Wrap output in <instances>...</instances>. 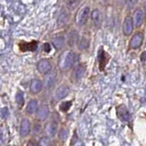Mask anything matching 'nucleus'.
Wrapping results in <instances>:
<instances>
[{
    "instance_id": "obj_1",
    "label": "nucleus",
    "mask_w": 146,
    "mask_h": 146,
    "mask_svg": "<svg viewBox=\"0 0 146 146\" xmlns=\"http://www.w3.org/2000/svg\"><path fill=\"white\" fill-rule=\"evenodd\" d=\"M76 54L72 51H65L62 52L58 60V65L60 69L66 71L73 67L76 62Z\"/></svg>"
},
{
    "instance_id": "obj_2",
    "label": "nucleus",
    "mask_w": 146,
    "mask_h": 146,
    "mask_svg": "<svg viewBox=\"0 0 146 146\" xmlns=\"http://www.w3.org/2000/svg\"><path fill=\"white\" fill-rule=\"evenodd\" d=\"M90 16V7H84L77 12L76 15V23L79 26H84L86 24L87 20Z\"/></svg>"
},
{
    "instance_id": "obj_3",
    "label": "nucleus",
    "mask_w": 146,
    "mask_h": 146,
    "mask_svg": "<svg viewBox=\"0 0 146 146\" xmlns=\"http://www.w3.org/2000/svg\"><path fill=\"white\" fill-rule=\"evenodd\" d=\"M143 39H144L143 33L137 32L131 37V39L130 40V41H129V46L133 50L138 49L141 46V44H143Z\"/></svg>"
},
{
    "instance_id": "obj_4",
    "label": "nucleus",
    "mask_w": 146,
    "mask_h": 146,
    "mask_svg": "<svg viewBox=\"0 0 146 146\" xmlns=\"http://www.w3.org/2000/svg\"><path fill=\"white\" fill-rule=\"evenodd\" d=\"M52 68V67L51 62L47 59H41L37 64V69H38L40 74H43V76H46V74L51 73Z\"/></svg>"
},
{
    "instance_id": "obj_5",
    "label": "nucleus",
    "mask_w": 146,
    "mask_h": 146,
    "mask_svg": "<svg viewBox=\"0 0 146 146\" xmlns=\"http://www.w3.org/2000/svg\"><path fill=\"white\" fill-rule=\"evenodd\" d=\"M133 30H134V22L131 16H127L124 19L123 21V26H122V31L123 34L125 36H130L132 34Z\"/></svg>"
},
{
    "instance_id": "obj_6",
    "label": "nucleus",
    "mask_w": 146,
    "mask_h": 146,
    "mask_svg": "<svg viewBox=\"0 0 146 146\" xmlns=\"http://www.w3.org/2000/svg\"><path fill=\"white\" fill-rule=\"evenodd\" d=\"M86 70V67L85 64H80L76 65V67L74 68L73 72H72V79H73V81H74V82L80 81L81 79L83 78V76H85Z\"/></svg>"
},
{
    "instance_id": "obj_7",
    "label": "nucleus",
    "mask_w": 146,
    "mask_h": 146,
    "mask_svg": "<svg viewBox=\"0 0 146 146\" xmlns=\"http://www.w3.org/2000/svg\"><path fill=\"white\" fill-rule=\"evenodd\" d=\"M117 114L120 120L123 122H128L131 119V113L125 105H119L117 107Z\"/></svg>"
},
{
    "instance_id": "obj_8",
    "label": "nucleus",
    "mask_w": 146,
    "mask_h": 146,
    "mask_svg": "<svg viewBox=\"0 0 146 146\" xmlns=\"http://www.w3.org/2000/svg\"><path fill=\"white\" fill-rule=\"evenodd\" d=\"M132 19H133V22H134V26H136L137 28H140L141 25H143V20H144L143 10L140 7L136 8L134 12H133Z\"/></svg>"
},
{
    "instance_id": "obj_9",
    "label": "nucleus",
    "mask_w": 146,
    "mask_h": 146,
    "mask_svg": "<svg viewBox=\"0 0 146 146\" xmlns=\"http://www.w3.org/2000/svg\"><path fill=\"white\" fill-rule=\"evenodd\" d=\"M70 92V89L67 86L65 85H62L59 87H57V89L55 90V93H54V98L56 100H61L64 99L68 96Z\"/></svg>"
},
{
    "instance_id": "obj_10",
    "label": "nucleus",
    "mask_w": 146,
    "mask_h": 146,
    "mask_svg": "<svg viewBox=\"0 0 146 146\" xmlns=\"http://www.w3.org/2000/svg\"><path fill=\"white\" fill-rule=\"evenodd\" d=\"M31 132V121L28 119H23L20 123V135L26 137Z\"/></svg>"
},
{
    "instance_id": "obj_11",
    "label": "nucleus",
    "mask_w": 146,
    "mask_h": 146,
    "mask_svg": "<svg viewBox=\"0 0 146 146\" xmlns=\"http://www.w3.org/2000/svg\"><path fill=\"white\" fill-rule=\"evenodd\" d=\"M49 116V107L47 105H41L37 111V119L39 120H45Z\"/></svg>"
},
{
    "instance_id": "obj_12",
    "label": "nucleus",
    "mask_w": 146,
    "mask_h": 146,
    "mask_svg": "<svg viewBox=\"0 0 146 146\" xmlns=\"http://www.w3.org/2000/svg\"><path fill=\"white\" fill-rule=\"evenodd\" d=\"M91 19L94 23L96 27H100V25L102 24V14L98 9H94L91 12Z\"/></svg>"
},
{
    "instance_id": "obj_13",
    "label": "nucleus",
    "mask_w": 146,
    "mask_h": 146,
    "mask_svg": "<svg viewBox=\"0 0 146 146\" xmlns=\"http://www.w3.org/2000/svg\"><path fill=\"white\" fill-rule=\"evenodd\" d=\"M42 89V83L39 79H33L31 82L30 90L32 94H39Z\"/></svg>"
},
{
    "instance_id": "obj_14",
    "label": "nucleus",
    "mask_w": 146,
    "mask_h": 146,
    "mask_svg": "<svg viewBox=\"0 0 146 146\" xmlns=\"http://www.w3.org/2000/svg\"><path fill=\"white\" fill-rule=\"evenodd\" d=\"M57 130H58V125L54 121L49 122L46 125V127H45V132H46L48 137H52L55 135L57 132Z\"/></svg>"
},
{
    "instance_id": "obj_15",
    "label": "nucleus",
    "mask_w": 146,
    "mask_h": 146,
    "mask_svg": "<svg viewBox=\"0 0 146 146\" xmlns=\"http://www.w3.org/2000/svg\"><path fill=\"white\" fill-rule=\"evenodd\" d=\"M38 101L36 99H31L30 102L28 103L26 108V112L28 114L32 115L34 114L36 111H38Z\"/></svg>"
},
{
    "instance_id": "obj_16",
    "label": "nucleus",
    "mask_w": 146,
    "mask_h": 146,
    "mask_svg": "<svg viewBox=\"0 0 146 146\" xmlns=\"http://www.w3.org/2000/svg\"><path fill=\"white\" fill-rule=\"evenodd\" d=\"M79 40V35H78V32L74 30V31H72L69 35L67 37V43L69 44V46L73 47L74 44L77 43Z\"/></svg>"
},
{
    "instance_id": "obj_17",
    "label": "nucleus",
    "mask_w": 146,
    "mask_h": 146,
    "mask_svg": "<svg viewBox=\"0 0 146 146\" xmlns=\"http://www.w3.org/2000/svg\"><path fill=\"white\" fill-rule=\"evenodd\" d=\"M37 45L38 42L37 41H31L30 43H22L19 45L20 51L22 52H27V51H35L37 49Z\"/></svg>"
},
{
    "instance_id": "obj_18",
    "label": "nucleus",
    "mask_w": 146,
    "mask_h": 146,
    "mask_svg": "<svg viewBox=\"0 0 146 146\" xmlns=\"http://www.w3.org/2000/svg\"><path fill=\"white\" fill-rule=\"evenodd\" d=\"M52 41L53 46L55 47L57 50H59V49H61L62 46H64V38L62 36L58 35V36L53 37Z\"/></svg>"
},
{
    "instance_id": "obj_19",
    "label": "nucleus",
    "mask_w": 146,
    "mask_h": 146,
    "mask_svg": "<svg viewBox=\"0 0 146 146\" xmlns=\"http://www.w3.org/2000/svg\"><path fill=\"white\" fill-rule=\"evenodd\" d=\"M68 20H69V14L64 10L61 11L59 17H58V24L60 26H62V25H65L67 23Z\"/></svg>"
},
{
    "instance_id": "obj_20",
    "label": "nucleus",
    "mask_w": 146,
    "mask_h": 146,
    "mask_svg": "<svg viewBox=\"0 0 146 146\" xmlns=\"http://www.w3.org/2000/svg\"><path fill=\"white\" fill-rule=\"evenodd\" d=\"M55 76L56 74L55 73H52V74H48L46 77H45V80H44V86L49 88L50 86H52L54 80H55Z\"/></svg>"
},
{
    "instance_id": "obj_21",
    "label": "nucleus",
    "mask_w": 146,
    "mask_h": 146,
    "mask_svg": "<svg viewBox=\"0 0 146 146\" xmlns=\"http://www.w3.org/2000/svg\"><path fill=\"white\" fill-rule=\"evenodd\" d=\"M89 44H90V42H89L88 38H86V37H83L78 42V48L80 51H85V50H86L89 47Z\"/></svg>"
},
{
    "instance_id": "obj_22",
    "label": "nucleus",
    "mask_w": 146,
    "mask_h": 146,
    "mask_svg": "<svg viewBox=\"0 0 146 146\" xmlns=\"http://www.w3.org/2000/svg\"><path fill=\"white\" fill-rule=\"evenodd\" d=\"M80 4V0H67L66 1V7L69 10H74Z\"/></svg>"
},
{
    "instance_id": "obj_23",
    "label": "nucleus",
    "mask_w": 146,
    "mask_h": 146,
    "mask_svg": "<svg viewBox=\"0 0 146 146\" xmlns=\"http://www.w3.org/2000/svg\"><path fill=\"white\" fill-rule=\"evenodd\" d=\"M16 102L19 107H22L24 105V93L22 91L19 90L16 94Z\"/></svg>"
},
{
    "instance_id": "obj_24",
    "label": "nucleus",
    "mask_w": 146,
    "mask_h": 146,
    "mask_svg": "<svg viewBox=\"0 0 146 146\" xmlns=\"http://www.w3.org/2000/svg\"><path fill=\"white\" fill-rule=\"evenodd\" d=\"M58 136H59V139L62 141H65L67 140L68 137V130L65 128H62L61 130L59 131V133H58Z\"/></svg>"
},
{
    "instance_id": "obj_25",
    "label": "nucleus",
    "mask_w": 146,
    "mask_h": 146,
    "mask_svg": "<svg viewBox=\"0 0 146 146\" xmlns=\"http://www.w3.org/2000/svg\"><path fill=\"white\" fill-rule=\"evenodd\" d=\"M72 104H73L72 101H64L59 107L60 110L62 112H67L70 110V108L72 107Z\"/></svg>"
},
{
    "instance_id": "obj_26",
    "label": "nucleus",
    "mask_w": 146,
    "mask_h": 146,
    "mask_svg": "<svg viewBox=\"0 0 146 146\" xmlns=\"http://www.w3.org/2000/svg\"><path fill=\"white\" fill-rule=\"evenodd\" d=\"M98 60L100 62V67L103 69V62H105V52L102 49H100L99 53H98Z\"/></svg>"
},
{
    "instance_id": "obj_27",
    "label": "nucleus",
    "mask_w": 146,
    "mask_h": 146,
    "mask_svg": "<svg viewBox=\"0 0 146 146\" xmlns=\"http://www.w3.org/2000/svg\"><path fill=\"white\" fill-rule=\"evenodd\" d=\"M50 139L49 137H43L41 138L40 143H39V146H50Z\"/></svg>"
},
{
    "instance_id": "obj_28",
    "label": "nucleus",
    "mask_w": 146,
    "mask_h": 146,
    "mask_svg": "<svg viewBox=\"0 0 146 146\" xmlns=\"http://www.w3.org/2000/svg\"><path fill=\"white\" fill-rule=\"evenodd\" d=\"M138 2V0H126V4H127V7L131 9V8L134 7V6Z\"/></svg>"
},
{
    "instance_id": "obj_29",
    "label": "nucleus",
    "mask_w": 146,
    "mask_h": 146,
    "mask_svg": "<svg viewBox=\"0 0 146 146\" xmlns=\"http://www.w3.org/2000/svg\"><path fill=\"white\" fill-rule=\"evenodd\" d=\"M41 131V126L40 124H35L34 125V127H33V133H34V134H39V133Z\"/></svg>"
},
{
    "instance_id": "obj_30",
    "label": "nucleus",
    "mask_w": 146,
    "mask_h": 146,
    "mask_svg": "<svg viewBox=\"0 0 146 146\" xmlns=\"http://www.w3.org/2000/svg\"><path fill=\"white\" fill-rule=\"evenodd\" d=\"M43 50H44L45 52H49L50 51H51V46H50V44L49 43H45L43 45Z\"/></svg>"
},
{
    "instance_id": "obj_31",
    "label": "nucleus",
    "mask_w": 146,
    "mask_h": 146,
    "mask_svg": "<svg viewBox=\"0 0 146 146\" xmlns=\"http://www.w3.org/2000/svg\"><path fill=\"white\" fill-rule=\"evenodd\" d=\"M140 59H141V61H143V62H146V50L141 53Z\"/></svg>"
},
{
    "instance_id": "obj_32",
    "label": "nucleus",
    "mask_w": 146,
    "mask_h": 146,
    "mask_svg": "<svg viewBox=\"0 0 146 146\" xmlns=\"http://www.w3.org/2000/svg\"><path fill=\"white\" fill-rule=\"evenodd\" d=\"M28 146H39V143H37V141L34 140H31L28 143Z\"/></svg>"
},
{
    "instance_id": "obj_33",
    "label": "nucleus",
    "mask_w": 146,
    "mask_h": 146,
    "mask_svg": "<svg viewBox=\"0 0 146 146\" xmlns=\"http://www.w3.org/2000/svg\"><path fill=\"white\" fill-rule=\"evenodd\" d=\"M7 113H8V110L7 108H4L2 110V115L4 118H6V117H7Z\"/></svg>"
},
{
    "instance_id": "obj_34",
    "label": "nucleus",
    "mask_w": 146,
    "mask_h": 146,
    "mask_svg": "<svg viewBox=\"0 0 146 146\" xmlns=\"http://www.w3.org/2000/svg\"><path fill=\"white\" fill-rule=\"evenodd\" d=\"M122 1H126V0H122Z\"/></svg>"
}]
</instances>
